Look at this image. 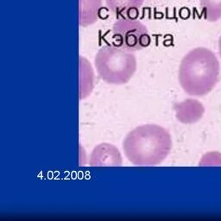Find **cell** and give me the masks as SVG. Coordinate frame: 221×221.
<instances>
[{"instance_id": "cell-1", "label": "cell", "mask_w": 221, "mask_h": 221, "mask_svg": "<svg viewBox=\"0 0 221 221\" xmlns=\"http://www.w3.org/2000/svg\"><path fill=\"white\" fill-rule=\"evenodd\" d=\"M172 139L168 130L157 124H144L128 133L123 142L126 158L136 166H155L169 155Z\"/></svg>"}, {"instance_id": "cell-2", "label": "cell", "mask_w": 221, "mask_h": 221, "mask_svg": "<svg viewBox=\"0 0 221 221\" xmlns=\"http://www.w3.org/2000/svg\"><path fill=\"white\" fill-rule=\"evenodd\" d=\"M220 75L219 61L211 50L196 48L189 51L181 62L179 81L191 96H203L215 87Z\"/></svg>"}, {"instance_id": "cell-3", "label": "cell", "mask_w": 221, "mask_h": 221, "mask_svg": "<svg viewBox=\"0 0 221 221\" xmlns=\"http://www.w3.org/2000/svg\"><path fill=\"white\" fill-rule=\"evenodd\" d=\"M94 64L100 77L108 84L127 83L136 70L133 52L115 45H105L98 51Z\"/></svg>"}, {"instance_id": "cell-4", "label": "cell", "mask_w": 221, "mask_h": 221, "mask_svg": "<svg viewBox=\"0 0 221 221\" xmlns=\"http://www.w3.org/2000/svg\"><path fill=\"white\" fill-rule=\"evenodd\" d=\"M113 45L135 52L148 47L150 36L146 26L136 18L118 17L112 27Z\"/></svg>"}, {"instance_id": "cell-5", "label": "cell", "mask_w": 221, "mask_h": 221, "mask_svg": "<svg viewBox=\"0 0 221 221\" xmlns=\"http://www.w3.org/2000/svg\"><path fill=\"white\" fill-rule=\"evenodd\" d=\"M89 164L92 167L121 166V154L112 144L107 143L100 144L92 150L90 155Z\"/></svg>"}, {"instance_id": "cell-6", "label": "cell", "mask_w": 221, "mask_h": 221, "mask_svg": "<svg viewBox=\"0 0 221 221\" xmlns=\"http://www.w3.org/2000/svg\"><path fill=\"white\" fill-rule=\"evenodd\" d=\"M79 23L89 26L99 19L102 9V0H79Z\"/></svg>"}, {"instance_id": "cell-7", "label": "cell", "mask_w": 221, "mask_h": 221, "mask_svg": "<svg viewBox=\"0 0 221 221\" xmlns=\"http://www.w3.org/2000/svg\"><path fill=\"white\" fill-rule=\"evenodd\" d=\"M144 0H105L108 8L118 17L136 18Z\"/></svg>"}, {"instance_id": "cell-8", "label": "cell", "mask_w": 221, "mask_h": 221, "mask_svg": "<svg viewBox=\"0 0 221 221\" xmlns=\"http://www.w3.org/2000/svg\"><path fill=\"white\" fill-rule=\"evenodd\" d=\"M199 3L205 19L210 22L221 19V0H199Z\"/></svg>"}]
</instances>
